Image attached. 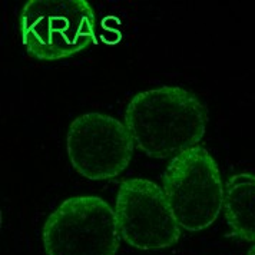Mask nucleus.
Instances as JSON below:
<instances>
[{
  "label": "nucleus",
  "mask_w": 255,
  "mask_h": 255,
  "mask_svg": "<svg viewBox=\"0 0 255 255\" xmlns=\"http://www.w3.org/2000/svg\"><path fill=\"white\" fill-rule=\"evenodd\" d=\"M247 255H255V245L251 248V250H250V251H248V253H247Z\"/></svg>",
  "instance_id": "obj_8"
},
{
  "label": "nucleus",
  "mask_w": 255,
  "mask_h": 255,
  "mask_svg": "<svg viewBox=\"0 0 255 255\" xmlns=\"http://www.w3.org/2000/svg\"><path fill=\"white\" fill-rule=\"evenodd\" d=\"M95 12L86 0H29L20 13L26 52L37 60L75 56L96 42Z\"/></svg>",
  "instance_id": "obj_2"
},
{
  "label": "nucleus",
  "mask_w": 255,
  "mask_h": 255,
  "mask_svg": "<svg viewBox=\"0 0 255 255\" xmlns=\"http://www.w3.org/2000/svg\"><path fill=\"white\" fill-rule=\"evenodd\" d=\"M224 211L232 237L255 243V175L235 174L228 178Z\"/></svg>",
  "instance_id": "obj_7"
},
{
  "label": "nucleus",
  "mask_w": 255,
  "mask_h": 255,
  "mask_svg": "<svg viewBox=\"0 0 255 255\" xmlns=\"http://www.w3.org/2000/svg\"><path fill=\"white\" fill-rule=\"evenodd\" d=\"M163 192L179 227L198 232L211 227L224 207L220 168L204 146H194L168 163Z\"/></svg>",
  "instance_id": "obj_3"
},
{
  "label": "nucleus",
  "mask_w": 255,
  "mask_h": 255,
  "mask_svg": "<svg viewBox=\"0 0 255 255\" xmlns=\"http://www.w3.org/2000/svg\"><path fill=\"white\" fill-rule=\"evenodd\" d=\"M207 121L201 99L179 86L136 93L125 111V125L135 146L158 159H174L197 146L205 135Z\"/></svg>",
  "instance_id": "obj_1"
},
{
  "label": "nucleus",
  "mask_w": 255,
  "mask_h": 255,
  "mask_svg": "<svg viewBox=\"0 0 255 255\" xmlns=\"http://www.w3.org/2000/svg\"><path fill=\"white\" fill-rule=\"evenodd\" d=\"M66 146L76 172L92 181H105L127 169L135 142L125 124L114 116L91 112L72 121Z\"/></svg>",
  "instance_id": "obj_5"
},
{
  "label": "nucleus",
  "mask_w": 255,
  "mask_h": 255,
  "mask_svg": "<svg viewBox=\"0 0 255 255\" xmlns=\"http://www.w3.org/2000/svg\"><path fill=\"white\" fill-rule=\"evenodd\" d=\"M47 255H115L121 231L115 211L99 197L65 199L43 225Z\"/></svg>",
  "instance_id": "obj_4"
},
{
  "label": "nucleus",
  "mask_w": 255,
  "mask_h": 255,
  "mask_svg": "<svg viewBox=\"0 0 255 255\" xmlns=\"http://www.w3.org/2000/svg\"><path fill=\"white\" fill-rule=\"evenodd\" d=\"M115 214L121 237L138 250H163L181 238L163 188L145 178H130L118 188Z\"/></svg>",
  "instance_id": "obj_6"
}]
</instances>
